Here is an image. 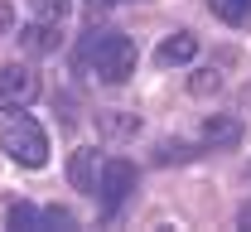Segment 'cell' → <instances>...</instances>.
I'll return each instance as SVG.
<instances>
[{"instance_id":"5bb4252c","label":"cell","mask_w":251,"mask_h":232,"mask_svg":"<svg viewBox=\"0 0 251 232\" xmlns=\"http://www.w3.org/2000/svg\"><path fill=\"white\" fill-rule=\"evenodd\" d=\"M73 223H77L73 208H58V203L53 208H39V228H73Z\"/></svg>"},{"instance_id":"8992f818","label":"cell","mask_w":251,"mask_h":232,"mask_svg":"<svg viewBox=\"0 0 251 232\" xmlns=\"http://www.w3.org/2000/svg\"><path fill=\"white\" fill-rule=\"evenodd\" d=\"M63 34H58V20H34L20 29V49L25 53H58Z\"/></svg>"},{"instance_id":"277c9868","label":"cell","mask_w":251,"mask_h":232,"mask_svg":"<svg viewBox=\"0 0 251 232\" xmlns=\"http://www.w3.org/2000/svg\"><path fill=\"white\" fill-rule=\"evenodd\" d=\"M39 97V73L25 63H10L0 68V111H10V106H29Z\"/></svg>"},{"instance_id":"5b68a950","label":"cell","mask_w":251,"mask_h":232,"mask_svg":"<svg viewBox=\"0 0 251 232\" xmlns=\"http://www.w3.org/2000/svg\"><path fill=\"white\" fill-rule=\"evenodd\" d=\"M97 174H101L97 150H92V145H77V150H73V160H68V184H73L77 194L97 199Z\"/></svg>"},{"instance_id":"4fadbf2b","label":"cell","mask_w":251,"mask_h":232,"mask_svg":"<svg viewBox=\"0 0 251 232\" xmlns=\"http://www.w3.org/2000/svg\"><path fill=\"white\" fill-rule=\"evenodd\" d=\"M34 20H63L68 10H73V0H29Z\"/></svg>"},{"instance_id":"9a60e30c","label":"cell","mask_w":251,"mask_h":232,"mask_svg":"<svg viewBox=\"0 0 251 232\" xmlns=\"http://www.w3.org/2000/svg\"><path fill=\"white\" fill-rule=\"evenodd\" d=\"M188 87H193V97H208V92H218V87H222V77L213 73V68H203V73H193Z\"/></svg>"},{"instance_id":"52a82bcc","label":"cell","mask_w":251,"mask_h":232,"mask_svg":"<svg viewBox=\"0 0 251 232\" xmlns=\"http://www.w3.org/2000/svg\"><path fill=\"white\" fill-rule=\"evenodd\" d=\"M155 58H159L164 68H174V63H193V58H198V39H193L188 29L169 34V39H164V44L155 49Z\"/></svg>"},{"instance_id":"2e32d148","label":"cell","mask_w":251,"mask_h":232,"mask_svg":"<svg viewBox=\"0 0 251 232\" xmlns=\"http://www.w3.org/2000/svg\"><path fill=\"white\" fill-rule=\"evenodd\" d=\"M106 5H126V0H92V15H97V10H106Z\"/></svg>"},{"instance_id":"9c48e42d","label":"cell","mask_w":251,"mask_h":232,"mask_svg":"<svg viewBox=\"0 0 251 232\" xmlns=\"http://www.w3.org/2000/svg\"><path fill=\"white\" fill-rule=\"evenodd\" d=\"M140 131V116L135 111H97V135H111V140H126V135Z\"/></svg>"},{"instance_id":"7c38bea8","label":"cell","mask_w":251,"mask_h":232,"mask_svg":"<svg viewBox=\"0 0 251 232\" xmlns=\"http://www.w3.org/2000/svg\"><path fill=\"white\" fill-rule=\"evenodd\" d=\"M208 10H213L218 20H227V25H251L247 10H242V0H208Z\"/></svg>"},{"instance_id":"e0dca14e","label":"cell","mask_w":251,"mask_h":232,"mask_svg":"<svg viewBox=\"0 0 251 232\" xmlns=\"http://www.w3.org/2000/svg\"><path fill=\"white\" fill-rule=\"evenodd\" d=\"M237 223H242V228H251V203L242 208V218H237Z\"/></svg>"},{"instance_id":"ac0fdd59","label":"cell","mask_w":251,"mask_h":232,"mask_svg":"<svg viewBox=\"0 0 251 232\" xmlns=\"http://www.w3.org/2000/svg\"><path fill=\"white\" fill-rule=\"evenodd\" d=\"M242 10H247V20H251V0H242Z\"/></svg>"},{"instance_id":"6da1fadb","label":"cell","mask_w":251,"mask_h":232,"mask_svg":"<svg viewBox=\"0 0 251 232\" xmlns=\"http://www.w3.org/2000/svg\"><path fill=\"white\" fill-rule=\"evenodd\" d=\"M77 73H87V77L106 82V87H121L126 77L135 73V44L116 29L82 34V44H77Z\"/></svg>"},{"instance_id":"7a4b0ae2","label":"cell","mask_w":251,"mask_h":232,"mask_svg":"<svg viewBox=\"0 0 251 232\" xmlns=\"http://www.w3.org/2000/svg\"><path fill=\"white\" fill-rule=\"evenodd\" d=\"M0 150L25 169H44L49 165V131L25 106H10V111H0Z\"/></svg>"},{"instance_id":"8fae6325","label":"cell","mask_w":251,"mask_h":232,"mask_svg":"<svg viewBox=\"0 0 251 232\" xmlns=\"http://www.w3.org/2000/svg\"><path fill=\"white\" fill-rule=\"evenodd\" d=\"M193 155H198V150H193V145H184V140H164V145L155 150L159 165H179V160H193Z\"/></svg>"},{"instance_id":"3957f363","label":"cell","mask_w":251,"mask_h":232,"mask_svg":"<svg viewBox=\"0 0 251 232\" xmlns=\"http://www.w3.org/2000/svg\"><path fill=\"white\" fill-rule=\"evenodd\" d=\"M130 194H135V165L130 160H101V174H97V199H101V208L116 213Z\"/></svg>"},{"instance_id":"ba28073f","label":"cell","mask_w":251,"mask_h":232,"mask_svg":"<svg viewBox=\"0 0 251 232\" xmlns=\"http://www.w3.org/2000/svg\"><path fill=\"white\" fill-rule=\"evenodd\" d=\"M203 140L213 150H232V145H242V121L237 116H208L203 121Z\"/></svg>"},{"instance_id":"30bf717a","label":"cell","mask_w":251,"mask_h":232,"mask_svg":"<svg viewBox=\"0 0 251 232\" xmlns=\"http://www.w3.org/2000/svg\"><path fill=\"white\" fill-rule=\"evenodd\" d=\"M15 232H39V208L34 203H10V218H5Z\"/></svg>"}]
</instances>
